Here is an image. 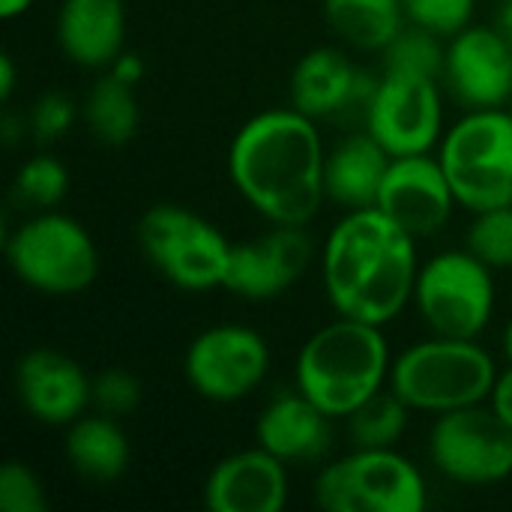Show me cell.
<instances>
[{"label":"cell","mask_w":512,"mask_h":512,"mask_svg":"<svg viewBox=\"0 0 512 512\" xmlns=\"http://www.w3.org/2000/svg\"><path fill=\"white\" fill-rule=\"evenodd\" d=\"M24 132H30V129H27V120H18V117H12V114L3 117V129H0L3 144H15L18 138H24Z\"/></svg>","instance_id":"36"},{"label":"cell","mask_w":512,"mask_h":512,"mask_svg":"<svg viewBox=\"0 0 512 512\" xmlns=\"http://www.w3.org/2000/svg\"><path fill=\"white\" fill-rule=\"evenodd\" d=\"M504 351H507V360L512 363V318L510 324H507V330H504Z\"/></svg>","instance_id":"39"},{"label":"cell","mask_w":512,"mask_h":512,"mask_svg":"<svg viewBox=\"0 0 512 512\" xmlns=\"http://www.w3.org/2000/svg\"><path fill=\"white\" fill-rule=\"evenodd\" d=\"M0 510L3 512H45L48 495L42 480L27 462L9 459L0 468Z\"/></svg>","instance_id":"29"},{"label":"cell","mask_w":512,"mask_h":512,"mask_svg":"<svg viewBox=\"0 0 512 512\" xmlns=\"http://www.w3.org/2000/svg\"><path fill=\"white\" fill-rule=\"evenodd\" d=\"M420 273L417 237L384 210H348L321 246V282L336 315L387 327L408 303Z\"/></svg>","instance_id":"2"},{"label":"cell","mask_w":512,"mask_h":512,"mask_svg":"<svg viewBox=\"0 0 512 512\" xmlns=\"http://www.w3.org/2000/svg\"><path fill=\"white\" fill-rule=\"evenodd\" d=\"M12 90H15V63L9 54L0 57V99L9 102L12 99Z\"/></svg>","instance_id":"35"},{"label":"cell","mask_w":512,"mask_h":512,"mask_svg":"<svg viewBox=\"0 0 512 512\" xmlns=\"http://www.w3.org/2000/svg\"><path fill=\"white\" fill-rule=\"evenodd\" d=\"M444 84L465 111L507 108L512 99V42L501 27L468 24L450 36Z\"/></svg>","instance_id":"15"},{"label":"cell","mask_w":512,"mask_h":512,"mask_svg":"<svg viewBox=\"0 0 512 512\" xmlns=\"http://www.w3.org/2000/svg\"><path fill=\"white\" fill-rule=\"evenodd\" d=\"M501 3H504V0H501Z\"/></svg>","instance_id":"41"},{"label":"cell","mask_w":512,"mask_h":512,"mask_svg":"<svg viewBox=\"0 0 512 512\" xmlns=\"http://www.w3.org/2000/svg\"><path fill=\"white\" fill-rule=\"evenodd\" d=\"M315 123L294 105L270 108L249 117L228 147L234 189L270 225L306 228L327 201V147Z\"/></svg>","instance_id":"1"},{"label":"cell","mask_w":512,"mask_h":512,"mask_svg":"<svg viewBox=\"0 0 512 512\" xmlns=\"http://www.w3.org/2000/svg\"><path fill=\"white\" fill-rule=\"evenodd\" d=\"M345 423L354 450H387V447H399V441L405 438L411 423V408L387 387L369 402H363L351 417H345Z\"/></svg>","instance_id":"25"},{"label":"cell","mask_w":512,"mask_h":512,"mask_svg":"<svg viewBox=\"0 0 512 512\" xmlns=\"http://www.w3.org/2000/svg\"><path fill=\"white\" fill-rule=\"evenodd\" d=\"M333 417H327L300 390L282 393L264 405L255 420V441L285 465H309L330 453Z\"/></svg>","instance_id":"19"},{"label":"cell","mask_w":512,"mask_h":512,"mask_svg":"<svg viewBox=\"0 0 512 512\" xmlns=\"http://www.w3.org/2000/svg\"><path fill=\"white\" fill-rule=\"evenodd\" d=\"M486 405L512 429V363L495 375V384H492Z\"/></svg>","instance_id":"33"},{"label":"cell","mask_w":512,"mask_h":512,"mask_svg":"<svg viewBox=\"0 0 512 512\" xmlns=\"http://www.w3.org/2000/svg\"><path fill=\"white\" fill-rule=\"evenodd\" d=\"M63 456L69 468L90 483H114L129 468V438L117 417L81 414L66 426Z\"/></svg>","instance_id":"22"},{"label":"cell","mask_w":512,"mask_h":512,"mask_svg":"<svg viewBox=\"0 0 512 512\" xmlns=\"http://www.w3.org/2000/svg\"><path fill=\"white\" fill-rule=\"evenodd\" d=\"M438 84L441 78L384 69L363 105L366 132L390 156L438 150L444 135V102Z\"/></svg>","instance_id":"10"},{"label":"cell","mask_w":512,"mask_h":512,"mask_svg":"<svg viewBox=\"0 0 512 512\" xmlns=\"http://www.w3.org/2000/svg\"><path fill=\"white\" fill-rule=\"evenodd\" d=\"M438 159L459 207L480 213L512 204V114L507 108L465 111L444 129Z\"/></svg>","instance_id":"5"},{"label":"cell","mask_w":512,"mask_h":512,"mask_svg":"<svg viewBox=\"0 0 512 512\" xmlns=\"http://www.w3.org/2000/svg\"><path fill=\"white\" fill-rule=\"evenodd\" d=\"M69 192V171L60 159L48 153L30 156L18 171L12 183V198L27 210H54Z\"/></svg>","instance_id":"27"},{"label":"cell","mask_w":512,"mask_h":512,"mask_svg":"<svg viewBox=\"0 0 512 512\" xmlns=\"http://www.w3.org/2000/svg\"><path fill=\"white\" fill-rule=\"evenodd\" d=\"M75 117H78L75 102H72L66 93L51 90V93H42V96L33 102V108H30V114H27V129H30L33 141H39V144H54V141H60V138L72 129Z\"/></svg>","instance_id":"31"},{"label":"cell","mask_w":512,"mask_h":512,"mask_svg":"<svg viewBox=\"0 0 512 512\" xmlns=\"http://www.w3.org/2000/svg\"><path fill=\"white\" fill-rule=\"evenodd\" d=\"M324 18L348 45L381 54L408 24L402 0H324Z\"/></svg>","instance_id":"23"},{"label":"cell","mask_w":512,"mask_h":512,"mask_svg":"<svg viewBox=\"0 0 512 512\" xmlns=\"http://www.w3.org/2000/svg\"><path fill=\"white\" fill-rule=\"evenodd\" d=\"M498 27H501V33L512 42V0H504L501 15H498Z\"/></svg>","instance_id":"38"},{"label":"cell","mask_w":512,"mask_h":512,"mask_svg":"<svg viewBox=\"0 0 512 512\" xmlns=\"http://www.w3.org/2000/svg\"><path fill=\"white\" fill-rule=\"evenodd\" d=\"M81 114H84L87 132L108 147H120V144L132 141L141 126V108H138L135 87L120 81L111 72H105L87 90Z\"/></svg>","instance_id":"24"},{"label":"cell","mask_w":512,"mask_h":512,"mask_svg":"<svg viewBox=\"0 0 512 512\" xmlns=\"http://www.w3.org/2000/svg\"><path fill=\"white\" fill-rule=\"evenodd\" d=\"M390 372L393 357L384 327L339 315L303 342L294 384L327 417L345 420L390 387Z\"/></svg>","instance_id":"3"},{"label":"cell","mask_w":512,"mask_h":512,"mask_svg":"<svg viewBox=\"0 0 512 512\" xmlns=\"http://www.w3.org/2000/svg\"><path fill=\"white\" fill-rule=\"evenodd\" d=\"M141 384L126 369H105L93 378V405L108 417H126L141 405Z\"/></svg>","instance_id":"32"},{"label":"cell","mask_w":512,"mask_h":512,"mask_svg":"<svg viewBox=\"0 0 512 512\" xmlns=\"http://www.w3.org/2000/svg\"><path fill=\"white\" fill-rule=\"evenodd\" d=\"M375 207L384 210L408 234L423 240L447 228L459 201L438 153H414L393 156Z\"/></svg>","instance_id":"14"},{"label":"cell","mask_w":512,"mask_h":512,"mask_svg":"<svg viewBox=\"0 0 512 512\" xmlns=\"http://www.w3.org/2000/svg\"><path fill=\"white\" fill-rule=\"evenodd\" d=\"M375 81L378 78L363 72L345 51L324 45L297 60L288 81V96L297 111L312 120H324L354 108L357 102L366 105Z\"/></svg>","instance_id":"18"},{"label":"cell","mask_w":512,"mask_h":512,"mask_svg":"<svg viewBox=\"0 0 512 512\" xmlns=\"http://www.w3.org/2000/svg\"><path fill=\"white\" fill-rule=\"evenodd\" d=\"M444 36L405 24V30L381 51L384 69L390 72H411V75H429V78H444V60H447V45L441 42Z\"/></svg>","instance_id":"26"},{"label":"cell","mask_w":512,"mask_h":512,"mask_svg":"<svg viewBox=\"0 0 512 512\" xmlns=\"http://www.w3.org/2000/svg\"><path fill=\"white\" fill-rule=\"evenodd\" d=\"M465 249H471L492 270H512V204L474 213L465 234Z\"/></svg>","instance_id":"28"},{"label":"cell","mask_w":512,"mask_h":512,"mask_svg":"<svg viewBox=\"0 0 512 512\" xmlns=\"http://www.w3.org/2000/svg\"><path fill=\"white\" fill-rule=\"evenodd\" d=\"M498 366L480 339L429 336L393 360L390 390L426 414H450L489 399Z\"/></svg>","instance_id":"4"},{"label":"cell","mask_w":512,"mask_h":512,"mask_svg":"<svg viewBox=\"0 0 512 512\" xmlns=\"http://www.w3.org/2000/svg\"><path fill=\"white\" fill-rule=\"evenodd\" d=\"M30 3L33 0H0V15L9 21V18H18V15H24L27 9H30Z\"/></svg>","instance_id":"37"},{"label":"cell","mask_w":512,"mask_h":512,"mask_svg":"<svg viewBox=\"0 0 512 512\" xmlns=\"http://www.w3.org/2000/svg\"><path fill=\"white\" fill-rule=\"evenodd\" d=\"M402 6L411 24L438 36H456L471 24L477 0H402Z\"/></svg>","instance_id":"30"},{"label":"cell","mask_w":512,"mask_h":512,"mask_svg":"<svg viewBox=\"0 0 512 512\" xmlns=\"http://www.w3.org/2000/svg\"><path fill=\"white\" fill-rule=\"evenodd\" d=\"M288 465L264 447L219 459L204 480L210 512H279L288 504Z\"/></svg>","instance_id":"17"},{"label":"cell","mask_w":512,"mask_h":512,"mask_svg":"<svg viewBox=\"0 0 512 512\" xmlns=\"http://www.w3.org/2000/svg\"><path fill=\"white\" fill-rule=\"evenodd\" d=\"M231 246L213 222L180 204H153L138 219V249L180 291L222 288Z\"/></svg>","instance_id":"7"},{"label":"cell","mask_w":512,"mask_h":512,"mask_svg":"<svg viewBox=\"0 0 512 512\" xmlns=\"http://www.w3.org/2000/svg\"><path fill=\"white\" fill-rule=\"evenodd\" d=\"M507 111H510V114H512V99H510V105H507Z\"/></svg>","instance_id":"40"},{"label":"cell","mask_w":512,"mask_h":512,"mask_svg":"<svg viewBox=\"0 0 512 512\" xmlns=\"http://www.w3.org/2000/svg\"><path fill=\"white\" fill-rule=\"evenodd\" d=\"M60 51L84 69H108L126 51L123 0H63L57 12Z\"/></svg>","instance_id":"20"},{"label":"cell","mask_w":512,"mask_h":512,"mask_svg":"<svg viewBox=\"0 0 512 512\" xmlns=\"http://www.w3.org/2000/svg\"><path fill=\"white\" fill-rule=\"evenodd\" d=\"M390 162L393 156L369 132L342 138L333 150H327V165H324L327 201L345 213L375 207Z\"/></svg>","instance_id":"21"},{"label":"cell","mask_w":512,"mask_h":512,"mask_svg":"<svg viewBox=\"0 0 512 512\" xmlns=\"http://www.w3.org/2000/svg\"><path fill=\"white\" fill-rule=\"evenodd\" d=\"M6 261L27 288L48 297L81 294L99 276V249L90 231L54 210L30 216L6 237Z\"/></svg>","instance_id":"6"},{"label":"cell","mask_w":512,"mask_h":512,"mask_svg":"<svg viewBox=\"0 0 512 512\" xmlns=\"http://www.w3.org/2000/svg\"><path fill=\"white\" fill-rule=\"evenodd\" d=\"M108 72L117 75L120 81H126V84L135 87V84L144 78V60H141L138 54H132V51H123V54L108 66Z\"/></svg>","instance_id":"34"},{"label":"cell","mask_w":512,"mask_h":512,"mask_svg":"<svg viewBox=\"0 0 512 512\" xmlns=\"http://www.w3.org/2000/svg\"><path fill=\"white\" fill-rule=\"evenodd\" d=\"M414 306L429 336L480 339L495 315V276L471 249H450L420 264Z\"/></svg>","instance_id":"8"},{"label":"cell","mask_w":512,"mask_h":512,"mask_svg":"<svg viewBox=\"0 0 512 512\" xmlns=\"http://www.w3.org/2000/svg\"><path fill=\"white\" fill-rule=\"evenodd\" d=\"M315 504L327 512H423L429 489L420 468L396 447L351 450L321 468Z\"/></svg>","instance_id":"9"},{"label":"cell","mask_w":512,"mask_h":512,"mask_svg":"<svg viewBox=\"0 0 512 512\" xmlns=\"http://www.w3.org/2000/svg\"><path fill=\"white\" fill-rule=\"evenodd\" d=\"M183 372L201 399L231 405L264 384L270 372V345L252 327L216 324L189 342Z\"/></svg>","instance_id":"12"},{"label":"cell","mask_w":512,"mask_h":512,"mask_svg":"<svg viewBox=\"0 0 512 512\" xmlns=\"http://www.w3.org/2000/svg\"><path fill=\"white\" fill-rule=\"evenodd\" d=\"M315 246L300 225H273L267 234L234 243L222 288L249 303H267L291 291L309 270Z\"/></svg>","instance_id":"13"},{"label":"cell","mask_w":512,"mask_h":512,"mask_svg":"<svg viewBox=\"0 0 512 512\" xmlns=\"http://www.w3.org/2000/svg\"><path fill=\"white\" fill-rule=\"evenodd\" d=\"M429 456L459 486H498L512 477V429L486 402L459 408L435 420Z\"/></svg>","instance_id":"11"},{"label":"cell","mask_w":512,"mask_h":512,"mask_svg":"<svg viewBox=\"0 0 512 512\" xmlns=\"http://www.w3.org/2000/svg\"><path fill=\"white\" fill-rule=\"evenodd\" d=\"M15 396L42 426H69L93 402V378L63 351L33 348L15 363Z\"/></svg>","instance_id":"16"}]
</instances>
